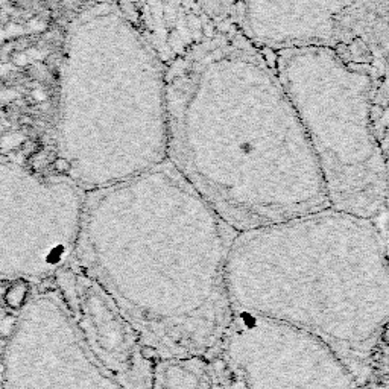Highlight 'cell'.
<instances>
[{"mask_svg": "<svg viewBox=\"0 0 389 389\" xmlns=\"http://www.w3.org/2000/svg\"><path fill=\"white\" fill-rule=\"evenodd\" d=\"M166 160L236 233L330 207L266 52L237 27L166 66Z\"/></svg>", "mask_w": 389, "mask_h": 389, "instance_id": "obj_1", "label": "cell"}, {"mask_svg": "<svg viewBox=\"0 0 389 389\" xmlns=\"http://www.w3.org/2000/svg\"><path fill=\"white\" fill-rule=\"evenodd\" d=\"M236 234L164 160L85 192L75 251L148 351L189 359L228 330L224 269Z\"/></svg>", "mask_w": 389, "mask_h": 389, "instance_id": "obj_2", "label": "cell"}, {"mask_svg": "<svg viewBox=\"0 0 389 389\" xmlns=\"http://www.w3.org/2000/svg\"><path fill=\"white\" fill-rule=\"evenodd\" d=\"M166 66L116 0L66 26L61 44L55 167L82 190L166 160Z\"/></svg>", "mask_w": 389, "mask_h": 389, "instance_id": "obj_3", "label": "cell"}, {"mask_svg": "<svg viewBox=\"0 0 389 389\" xmlns=\"http://www.w3.org/2000/svg\"><path fill=\"white\" fill-rule=\"evenodd\" d=\"M386 211L377 219L332 207L240 231L224 269L225 290L289 287L268 319L313 335L344 362L372 347L388 315Z\"/></svg>", "mask_w": 389, "mask_h": 389, "instance_id": "obj_4", "label": "cell"}, {"mask_svg": "<svg viewBox=\"0 0 389 389\" xmlns=\"http://www.w3.org/2000/svg\"><path fill=\"white\" fill-rule=\"evenodd\" d=\"M274 69L313 152L332 208L377 219L388 204V152L372 125L388 84L329 49L274 53Z\"/></svg>", "mask_w": 389, "mask_h": 389, "instance_id": "obj_5", "label": "cell"}, {"mask_svg": "<svg viewBox=\"0 0 389 389\" xmlns=\"http://www.w3.org/2000/svg\"><path fill=\"white\" fill-rule=\"evenodd\" d=\"M389 0H236V27L264 52L329 49L388 76Z\"/></svg>", "mask_w": 389, "mask_h": 389, "instance_id": "obj_6", "label": "cell"}, {"mask_svg": "<svg viewBox=\"0 0 389 389\" xmlns=\"http://www.w3.org/2000/svg\"><path fill=\"white\" fill-rule=\"evenodd\" d=\"M116 3L164 66L236 27V0H116Z\"/></svg>", "mask_w": 389, "mask_h": 389, "instance_id": "obj_7", "label": "cell"}, {"mask_svg": "<svg viewBox=\"0 0 389 389\" xmlns=\"http://www.w3.org/2000/svg\"><path fill=\"white\" fill-rule=\"evenodd\" d=\"M79 286L81 329L99 368L120 389H151L154 366L142 337L116 301L85 274Z\"/></svg>", "mask_w": 389, "mask_h": 389, "instance_id": "obj_8", "label": "cell"}, {"mask_svg": "<svg viewBox=\"0 0 389 389\" xmlns=\"http://www.w3.org/2000/svg\"><path fill=\"white\" fill-rule=\"evenodd\" d=\"M27 290H29V286L25 280H19V282L12 283L5 290V304L14 310L22 309L27 297Z\"/></svg>", "mask_w": 389, "mask_h": 389, "instance_id": "obj_9", "label": "cell"}, {"mask_svg": "<svg viewBox=\"0 0 389 389\" xmlns=\"http://www.w3.org/2000/svg\"><path fill=\"white\" fill-rule=\"evenodd\" d=\"M15 322H17V319H15V316H12V315H8L3 319H0V336H2L3 339L8 337L14 330Z\"/></svg>", "mask_w": 389, "mask_h": 389, "instance_id": "obj_10", "label": "cell"}, {"mask_svg": "<svg viewBox=\"0 0 389 389\" xmlns=\"http://www.w3.org/2000/svg\"><path fill=\"white\" fill-rule=\"evenodd\" d=\"M5 371H6V366L3 362H0V376H3L5 374Z\"/></svg>", "mask_w": 389, "mask_h": 389, "instance_id": "obj_11", "label": "cell"}, {"mask_svg": "<svg viewBox=\"0 0 389 389\" xmlns=\"http://www.w3.org/2000/svg\"><path fill=\"white\" fill-rule=\"evenodd\" d=\"M0 389H6V388H5V385H3V383H0Z\"/></svg>", "mask_w": 389, "mask_h": 389, "instance_id": "obj_12", "label": "cell"}]
</instances>
